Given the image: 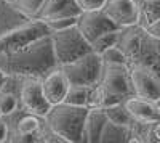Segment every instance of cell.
I'll use <instances>...</instances> for the list:
<instances>
[{"instance_id": "cell-13", "label": "cell", "mask_w": 160, "mask_h": 143, "mask_svg": "<svg viewBox=\"0 0 160 143\" xmlns=\"http://www.w3.org/2000/svg\"><path fill=\"white\" fill-rule=\"evenodd\" d=\"M80 11L82 10L75 3V0H45L37 18L53 19L64 16H78Z\"/></svg>"}, {"instance_id": "cell-4", "label": "cell", "mask_w": 160, "mask_h": 143, "mask_svg": "<svg viewBox=\"0 0 160 143\" xmlns=\"http://www.w3.org/2000/svg\"><path fill=\"white\" fill-rule=\"evenodd\" d=\"M51 45L59 66L71 63L78 56L91 51L90 42L77 29V26H71V28L59 31H51Z\"/></svg>"}, {"instance_id": "cell-24", "label": "cell", "mask_w": 160, "mask_h": 143, "mask_svg": "<svg viewBox=\"0 0 160 143\" xmlns=\"http://www.w3.org/2000/svg\"><path fill=\"white\" fill-rule=\"evenodd\" d=\"M146 31H148L149 35H152L154 39H157V40H160V19L151 23L146 26Z\"/></svg>"}, {"instance_id": "cell-17", "label": "cell", "mask_w": 160, "mask_h": 143, "mask_svg": "<svg viewBox=\"0 0 160 143\" xmlns=\"http://www.w3.org/2000/svg\"><path fill=\"white\" fill-rule=\"evenodd\" d=\"M16 129L19 135H34L35 132L40 130V118L35 114L26 113V116H22L18 121Z\"/></svg>"}, {"instance_id": "cell-2", "label": "cell", "mask_w": 160, "mask_h": 143, "mask_svg": "<svg viewBox=\"0 0 160 143\" xmlns=\"http://www.w3.org/2000/svg\"><path fill=\"white\" fill-rule=\"evenodd\" d=\"M117 47L125 53L128 64L142 63L148 64L160 74V55L158 40L148 34L146 28L141 24H133L127 28H120Z\"/></svg>"}, {"instance_id": "cell-27", "label": "cell", "mask_w": 160, "mask_h": 143, "mask_svg": "<svg viewBox=\"0 0 160 143\" xmlns=\"http://www.w3.org/2000/svg\"><path fill=\"white\" fill-rule=\"evenodd\" d=\"M3 2H7V3H10V5H15L16 0H3Z\"/></svg>"}, {"instance_id": "cell-10", "label": "cell", "mask_w": 160, "mask_h": 143, "mask_svg": "<svg viewBox=\"0 0 160 143\" xmlns=\"http://www.w3.org/2000/svg\"><path fill=\"white\" fill-rule=\"evenodd\" d=\"M102 11L118 28L139 24V8L136 0H106Z\"/></svg>"}, {"instance_id": "cell-9", "label": "cell", "mask_w": 160, "mask_h": 143, "mask_svg": "<svg viewBox=\"0 0 160 143\" xmlns=\"http://www.w3.org/2000/svg\"><path fill=\"white\" fill-rule=\"evenodd\" d=\"M75 26H77V29L82 32V35L90 42V45H91V42L95 40V39H98L101 34L109 32V31H115V29H120L118 26L102 11V8L80 11V15L77 16Z\"/></svg>"}, {"instance_id": "cell-14", "label": "cell", "mask_w": 160, "mask_h": 143, "mask_svg": "<svg viewBox=\"0 0 160 143\" xmlns=\"http://www.w3.org/2000/svg\"><path fill=\"white\" fill-rule=\"evenodd\" d=\"M136 2L139 8V24L142 28L160 19V0H136Z\"/></svg>"}, {"instance_id": "cell-18", "label": "cell", "mask_w": 160, "mask_h": 143, "mask_svg": "<svg viewBox=\"0 0 160 143\" xmlns=\"http://www.w3.org/2000/svg\"><path fill=\"white\" fill-rule=\"evenodd\" d=\"M43 2H45V0H16L15 8L21 13L24 18L32 19V18L38 16L40 8H42Z\"/></svg>"}, {"instance_id": "cell-15", "label": "cell", "mask_w": 160, "mask_h": 143, "mask_svg": "<svg viewBox=\"0 0 160 143\" xmlns=\"http://www.w3.org/2000/svg\"><path fill=\"white\" fill-rule=\"evenodd\" d=\"M106 116L114 122V124H118V125H123V127H131L133 125V118L130 116V113L127 111V108L123 106V103H115V105H111V106H106L102 108Z\"/></svg>"}, {"instance_id": "cell-21", "label": "cell", "mask_w": 160, "mask_h": 143, "mask_svg": "<svg viewBox=\"0 0 160 143\" xmlns=\"http://www.w3.org/2000/svg\"><path fill=\"white\" fill-rule=\"evenodd\" d=\"M16 108V98L13 93L8 92H2L0 90V109H2V116L11 114Z\"/></svg>"}, {"instance_id": "cell-26", "label": "cell", "mask_w": 160, "mask_h": 143, "mask_svg": "<svg viewBox=\"0 0 160 143\" xmlns=\"http://www.w3.org/2000/svg\"><path fill=\"white\" fill-rule=\"evenodd\" d=\"M7 81H8V76L5 72H2V69H0V90L3 88V85L7 84Z\"/></svg>"}, {"instance_id": "cell-6", "label": "cell", "mask_w": 160, "mask_h": 143, "mask_svg": "<svg viewBox=\"0 0 160 143\" xmlns=\"http://www.w3.org/2000/svg\"><path fill=\"white\" fill-rule=\"evenodd\" d=\"M59 68L64 71L71 85L95 87L102 74V60L99 53L91 50L71 63L61 64Z\"/></svg>"}, {"instance_id": "cell-25", "label": "cell", "mask_w": 160, "mask_h": 143, "mask_svg": "<svg viewBox=\"0 0 160 143\" xmlns=\"http://www.w3.org/2000/svg\"><path fill=\"white\" fill-rule=\"evenodd\" d=\"M7 140H8V125L3 121H0V143H3Z\"/></svg>"}, {"instance_id": "cell-8", "label": "cell", "mask_w": 160, "mask_h": 143, "mask_svg": "<svg viewBox=\"0 0 160 143\" xmlns=\"http://www.w3.org/2000/svg\"><path fill=\"white\" fill-rule=\"evenodd\" d=\"M19 100H21V106L26 113L35 114L42 119L51 108L50 101L45 98V93H43L42 79H38V77H22Z\"/></svg>"}, {"instance_id": "cell-29", "label": "cell", "mask_w": 160, "mask_h": 143, "mask_svg": "<svg viewBox=\"0 0 160 143\" xmlns=\"http://www.w3.org/2000/svg\"><path fill=\"white\" fill-rule=\"evenodd\" d=\"M158 55H160V40H158Z\"/></svg>"}, {"instance_id": "cell-3", "label": "cell", "mask_w": 160, "mask_h": 143, "mask_svg": "<svg viewBox=\"0 0 160 143\" xmlns=\"http://www.w3.org/2000/svg\"><path fill=\"white\" fill-rule=\"evenodd\" d=\"M88 106H77L69 103H58L50 108L45 114V125L47 129L59 137L62 141L77 143L83 138V125L87 119Z\"/></svg>"}, {"instance_id": "cell-20", "label": "cell", "mask_w": 160, "mask_h": 143, "mask_svg": "<svg viewBox=\"0 0 160 143\" xmlns=\"http://www.w3.org/2000/svg\"><path fill=\"white\" fill-rule=\"evenodd\" d=\"M101 60L102 63H114V64H128V60L125 56V53L115 45L106 48L104 51H101Z\"/></svg>"}, {"instance_id": "cell-16", "label": "cell", "mask_w": 160, "mask_h": 143, "mask_svg": "<svg viewBox=\"0 0 160 143\" xmlns=\"http://www.w3.org/2000/svg\"><path fill=\"white\" fill-rule=\"evenodd\" d=\"M90 88L91 87H85V85H71L69 90H68V93H66L64 103L77 105V106H87Z\"/></svg>"}, {"instance_id": "cell-5", "label": "cell", "mask_w": 160, "mask_h": 143, "mask_svg": "<svg viewBox=\"0 0 160 143\" xmlns=\"http://www.w3.org/2000/svg\"><path fill=\"white\" fill-rule=\"evenodd\" d=\"M50 34H51V29L47 24V21L40 18L28 19L26 23L16 26V28L8 29L3 34H0V53H10V51L19 50L26 45L32 44L37 39H42Z\"/></svg>"}, {"instance_id": "cell-28", "label": "cell", "mask_w": 160, "mask_h": 143, "mask_svg": "<svg viewBox=\"0 0 160 143\" xmlns=\"http://www.w3.org/2000/svg\"><path fill=\"white\" fill-rule=\"evenodd\" d=\"M155 103H157V106H158V111H160V98H158V100H157Z\"/></svg>"}, {"instance_id": "cell-23", "label": "cell", "mask_w": 160, "mask_h": 143, "mask_svg": "<svg viewBox=\"0 0 160 143\" xmlns=\"http://www.w3.org/2000/svg\"><path fill=\"white\" fill-rule=\"evenodd\" d=\"M106 0H75V3L80 7V10L85 11V10H98L102 8Z\"/></svg>"}, {"instance_id": "cell-7", "label": "cell", "mask_w": 160, "mask_h": 143, "mask_svg": "<svg viewBox=\"0 0 160 143\" xmlns=\"http://www.w3.org/2000/svg\"><path fill=\"white\" fill-rule=\"evenodd\" d=\"M128 68L133 95H138L151 101H157L160 98V74L142 63L128 64Z\"/></svg>"}, {"instance_id": "cell-22", "label": "cell", "mask_w": 160, "mask_h": 143, "mask_svg": "<svg viewBox=\"0 0 160 143\" xmlns=\"http://www.w3.org/2000/svg\"><path fill=\"white\" fill-rule=\"evenodd\" d=\"M47 21V24L50 26L51 31H59V29H66L75 26L77 23V16H64V18H53V19H43Z\"/></svg>"}, {"instance_id": "cell-12", "label": "cell", "mask_w": 160, "mask_h": 143, "mask_svg": "<svg viewBox=\"0 0 160 143\" xmlns=\"http://www.w3.org/2000/svg\"><path fill=\"white\" fill-rule=\"evenodd\" d=\"M71 84L69 79L66 77L64 71L58 66L53 71H50L47 76L42 77V88H43V93L45 98L50 101V105H58V103L64 101L66 93H68Z\"/></svg>"}, {"instance_id": "cell-11", "label": "cell", "mask_w": 160, "mask_h": 143, "mask_svg": "<svg viewBox=\"0 0 160 143\" xmlns=\"http://www.w3.org/2000/svg\"><path fill=\"white\" fill-rule=\"evenodd\" d=\"M122 103L133 118V121L142 122V124H151V122L160 121V111H158V106L155 101L141 98L138 95H130Z\"/></svg>"}, {"instance_id": "cell-19", "label": "cell", "mask_w": 160, "mask_h": 143, "mask_svg": "<svg viewBox=\"0 0 160 143\" xmlns=\"http://www.w3.org/2000/svg\"><path fill=\"white\" fill-rule=\"evenodd\" d=\"M118 31L120 29H115V31H109V32H104L101 34L98 39L91 42V50L96 51V53H101L106 48H109L112 45L117 44V39H118Z\"/></svg>"}, {"instance_id": "cell-1", "label": "cell", "mask_w": 160, "mask_h": 143, "mask_svg": "<svg viewBox=\"0 0 160 143\" xmlns=\"http://www.w3.org/2000/svg\"><path fill=\"white\" fill-rule=\"evenodd\" d=\"M59 64L51 45V34L10 53H0V69L8 77H38L42 79Z\"/></svg>"}, {"instance_id": "cell-30", "label": "cell", "mask_w": 160, "mask_h": 143, "mask_svg": "<svg viewBox=\"0 0 160 143\" xmlns=\"http://www.w3.org/2000/svg\"><path fill=\"white\" fill-rule=\"evenodd\" d=\"M0 118H2V109H0Z\"/></svg>"}]
</instances>
